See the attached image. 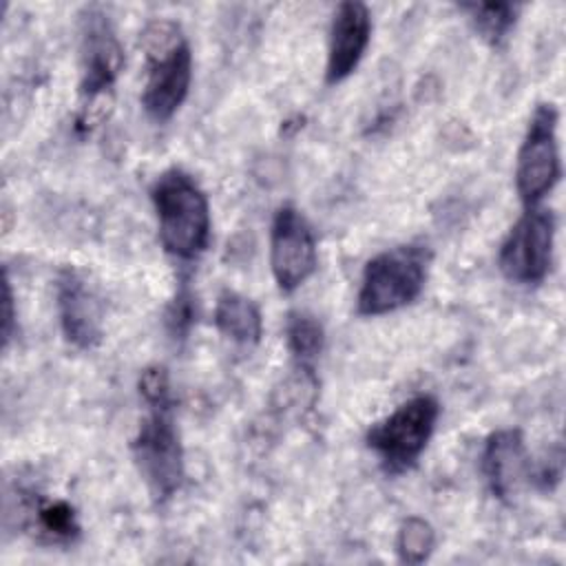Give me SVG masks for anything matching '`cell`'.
I'll return each mask as SVG.
<instances>
[{"label": "cell", "mask_w": 566, "mask_h": 566, "mask_svg": "<svg viewBox=\"0 0 566 566\" xmlns=\"http://www.w3.org/2000/svg\"><path fill=\"white\" fill-rule=\"evenodd\" d=\"M146 53V86L142 106L155 122H168L186 102L192 82V53L181 27L172 20H153L142 31Z\"/></svg>", "instance_id": "6da1fadb"}, {"label": "cell", "mask_w": 566, "mask_h": 566, "mask_svg": "<svg viewBox=\"0 0 566 566\" xmlns=\"http://www.w3.org/2000/svg\"><path fill=\"white\" fill-rule=\"evenodd\" d=\"M150 199L166 252L184 261L199 256L210 239V206L201 186L186 170L168 168L155 179Z\"/></svg>", "instance_id": "7a4b0ae2"}, {"label": "cell", "mask_w": 566, "mask_h": 566, "mask_svg": "<svg viewBox=\"0 0 566 566\" xmlns=\"http://www.w3.org/2000/svg\"><path fill=\"white\" fill-rule=\"evenodd\" d=\"M429 263V248L418 243L396 245L369 259L356 298L358 314L382 316L413 303L424 287Z\"/></svg>", "instance_id": "3957f363"}, {"label": "cell", "mask_w": 566, "mask_h": 566, "mask_svg": "<svg viewBox=\"0 0 566 566\" xmlns=\"http://www.w3.org/2000/svg\"><path fill=\"white\" fill-rule=\"evenodd\" d=\"M438 416V400L429 394H418L402 402L387 418L369 427L365 436L367 447L380 458V464L387 473H405L427 449Z\"/></svg>", "instance_id": "277c9868"}, {"label": "cell", "mask_w": 566, "mask_h": 566, "mask_svg": "<svg viewBox=\"0 0 566 566\" xmlns=\"http://www.w3.org/2000/svg\"><path fill=\"white\" fill-rule=\"evenodd\" d=\"M148 409L130 449L150 495L157 502H166L184 482V449L170 413L172 405Z\"/></svg>", "instance_id": "5b68a950"}, {"label": "cell", "mask_w": 566, "mask_h": 566, "mask_svg": "<svg viewBox=\"0 0 566 566\" xmlns=\"http://www.w3.org/2000/svg\"><path fill=\"white\" fill-rule=\"evenodd\" d=\"M557 108L551 102L535 106L522 146L517 150L515 186L522 203L537 206L559 181L562 164L557 150Z\"/></svg>", "instance_id": "8992f818"}, {"label": "cell", "mask_w": 566, "mask_h": 566, "mask_svg": "<svg viewBox=\"0 0 566 566\" xmlns=\"http://www.w3.org/2000/svg\"><path fill=\"white\" fill-rule=\"evenodd\" d=\"M555 217L551 210L528 206L502 241L500 272L520 285L542 283L553 263Z\"/></svg>", "instance_id": "52a82bcc"}, {"label": "cell", "mask_w": 566, "mask_h": 566, "mask_svg": "<svg viewBox=\"0 0 566 566\" xmlns=\"http://www.w3.org/2000/svg\"><path fill=\"white\" fill-rule=\"evenodd\" d=\"M316 237L294 206H281L270 232V265L281 292H294L316 270Z\"/></svg>", "instance_id": "ba28073f"}, {"label": "cell", "mask_w": 566, "mask_h": 566, "mask_svg": "<svg viewBox=\"0 0 566 566\" xmlns=\"http://www.w3.org/2000/svg\"><path fill=\"white\" fill-rule=\"evenodd\" d=\"M57 314L64 338L77 349H93L104 336V301L88 279L75 270L64 268L55 285Z\"/></svg>", "instance_id": "9c48e42d"}, {"label": "cell", "mask_w": 566, "mask_h": 566, "mask_svg": "<svg viewBox=\"0 0 566 566\" xmlns=\"http://www.w3.org/2000/svg\"><path fill=\"white\" fill-rule=\"evenodd\" d=\"M82 57H84V77H82V95L86 99L88 111L95 102H99L115 84L124 53L119 40L104 15L97 9H91L84 15V35H82Z\"/></svg>", "instance_id": "30bf717a"}, {"label": "cell", "mask_w": 566, "mask_h": 566, "mask_svg": "<svg viewBox=\"0 0 566 566\" xmlns=\"http://www.w3.org/2000/svg\"><path fill=\"white\" fill-rule=\"evenodd\" d=\"M371 40V15L363 2H340L334 11L327 42L325 82L338 84L360 64Z\"/></svg>", "instance_id": "8fae6325"}, {"label": "cell", "mask_w": 566, "mask_h": 566, "mask_svg": "<svg viewBox=\"0 0 566 566\" xmlns=\"http://www.w3.org/2000/svg\"><path fill=\"white\" fill-rule=\"evenodd\" d=\"M531 460L526 455L520 429L493 431L482 451V473L497 500H511L524 480H528Z\"/></svg>", "instance_id": "7c38bea8"}, {"label": "cell", "mask_w": 566, "mask_h": 566, "mask_svg": "<svg viewBox=\"0 0 566 566\" xmlns=\"http://www.w3.org/2000/svg\"><path fill=\"white\" fill-rule=\"evenodd\" d=\"M214 325L226 338L239 345H256L263 334L259 307L243 294L230 290H226L217 301Z\"/></svg>", "instance_id": "4fadbf2b"}, {"label": "cell", "mask_w": 566, "mask_h": 566, "mask_svg": "<svg viewBox=\"0 0 566 566\" xmlns=\"http://www.w3.org/2000/svg\"><path fill=\"white\" fill-rule=\"evenodd\" d=\"M33 526L35 531L55 544H69L80 537V522L75 509L64 500H40L35 502Z\"/></svg>", "instance_id": "5bb4252c"}, {"label": "cell", "mask_w": 566, "mask_h": 566, "mask_svg": "<svg viewBox=\"0 0 566 566\" xmlns=\"http://www.w3.org/2000/svg\"><path fill=\"white\" fill-rule=\"evenodd\" d=\"M285 338H287V347H290L294 360L303 369H312L314 360L321 356L323 345H325V332H323V325L318 323V318L307 312H292L287 316Z\"/></svg>", "instance_id": "9a60e30c"}, {"label": "cell", "mask_w": 566, "mask_h": 566, "mask_svg": "<svg viewBox=\"0 0 566 566\" xmlns=\"http://www.w3.org/2000/svg\"><path fill=\"white\" fill-rule=\"evenodd\" d=\"M462 9L469 11L478 33L489 44H495V46L506 40L520 11V7L511 2H471V4H464Z\"/></svg>", "instance_id": "2e32d148"}, {"label": "cell", "mask_w": 566, "mask_h": 566, "mask_svg": "<svg viewBox=\"0 0 566 566\" xmlns=\"http://www.w3.org/2000/svg\"><path fill=\"white\" fill-rule=\"evenodd\" d=\"M436 546L433 526L422 517H407L398 528L396 548L402 562L422 564Z\"/></svg>", "instance_id": "e0dca14e"}, {"label": "cell", "mask_w": 566, "mask_h": 566, "mask_svg": "<svg viewBox=\"0 0 566 566\" xmlns=\"http://www.w3.org/2000/svg\"><path fill=\"white\" fill-rule=\"evenodd\" d=\"M195 316H197V307H195V294L188 285H181L175 294V298L170 301L168 310H166V329L172 338H186V334L190 332V327L195 325Z\"/></svg>", "instance_id": "ac0fdd59"}, {"label": "cell", "mask_w": 566, "mask_h": 566, "mask_svg": "<svg viewBox=\"0 0 566 566\" xmlns=\"http://www.w3.org/2000/svg\"><path fill=\"white\" fill-rule=\"evenodd\" d=\"M139 394L148 407H164L172 405L170 398V382H168V371L159 365H150L142 371L139 376Z\"/></svg>", "instance_id": "d6986e66"}, {"label": "cell", "mask_w": 566, "mask_h": 566, "mask_svg": "<svg viewBox=\"0 0 566 566\" xmlns=\"http://www.w3.org/2000/svg\"><path fill=\"white\" fill-rule=\"evenodd\" d=\"M13 296H11V285H9V279L4 281V327H2V332H4V345H9V340H11V336H13Z\"/></svg>", "instance_id": "ffe728a7"}]
</instances>
